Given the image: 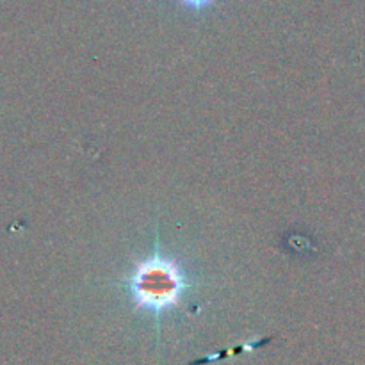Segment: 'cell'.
<instances>
[{"mask_svg":"<svg viewBox=\"0 0 365 365\" xmlns=\"http://www.w3.org/2000/svg\"><path fill=\"white\" fill-rule=\"evenodd\" d=\"M128 287L135 309L152 314L159 321L166 310L178 307L189 282L177 260L164 257L157 250L134 267Z\"/></svg>","mask_w":365,"mask_h":365,"instance_id":"6da1fadb","label":"cell"},{"mask_svg":"<svg viewBox=\"0 0 365 365\" xmlns=\"http://www.w3.org/2000/svg\"><path fill=\"white\" fill-rule=\"evenodd\" d=\"M180 2L185 4L187 7H191V9L200 11V9H205L207 6H210L214 0H180Z\"/></svg>","mask_w":365,"mask_h":365,"instance_id":"7a4b0ae2","label":"cell"}]
</instances>
